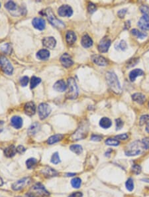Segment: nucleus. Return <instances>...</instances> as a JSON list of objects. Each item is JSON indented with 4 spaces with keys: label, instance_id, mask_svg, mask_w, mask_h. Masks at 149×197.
Listing matches in <instances>:
<instances>
[{
    "label": "nucleus",
    "instance_id": "57",
    "mask_svg": "<svg viewBox=\"0 0 149 197\" xmlns=\"http://www.w3.org/2000/svg\"><path fill=\"white\" fill-rule=\"evenodd\" d=\"M146 132H147L148 133H149V123H148L147 126H146Z\"/></svg>",
    "mask_w": 149,
    "mask_h": 197
},
{
    "label": "nucleus",
    "instance_id": "34",
    "mask_svg": "<svg viewBox=\"0 0 149 197\" xmlns=\"http://www.w3.org/2000/svg\"><path fill=\"white\" fill-rule=\"evenodd\" d=\"M1 50L4 53L10 54L12 52V47L9 43H6L1 47Z\"/></svg>",
    "mask_w": 149,
    "mask_h": 197
},
{
    "label": "nucleus",
    "instance_id": "20",
    "mask_svg": "<svg viewBox=\"0 0 149 197\" xmlns=\"http://www.w3.org/2000/svg\"><path fill=\"white\" fill-rule=\"evenodd\" d=\"M66 40L68 44L73 45L76 41V35L72 31H68L66 35Z\"/></svg>",
    "mask_w": 149,
    "mask_h": 197
},
{
    "label": "nucleus",
    "instance_id": "36",
    "mask_svg": "<svg viewBox=\"0 0 149 197\" xmlns=\"http://www.w3.org/2000/svg\"><path fill=\"white\" fill-rule=\"evenodd\" d=\"M41 82V79L40 78H38L36 77H33L31 78V80H30V88L33 89L35 87H37Z\"/></svg>",
    "mask_w": 149,
    "mask_h": 197
},
{
    "label": "nucleus",
    "instance_id": "27",
    "mask_svg": "<svg viewBox=\"0 0 149 197\" xmlns=\"http://www.w3.org/2000/svg\"><path fill=\"white\" fill-rule=\"evenodd\" d=\"M63 135L62 134H56V135H54V136L50 137L48 141H47V143H48L49 145H53L57 142L60 141V140H62L63 138Z\"/></svg>",
    "mask_w": 149,
    "mask_h": 197
},
{
    "label": "nucleus",
    "instance_id": "23",
    "mask_svg": "<svg viewBox=\"0 0 149 197\" xmlns=\"http://www.w3.org/2000/svg\"><path fill=\"white\" fill-rule=\"evenodd\" d=\"M50 56V53L48 50L42 49L38 52L37 57L40 60H47Z\"/></svg>",
    "mask_w": 149,
    "mask_h": 197
},
{
    "label": "nucleus",
    "instance_id": "54",
    "mask_svg": "<svg viewBox=\"0 0 149 197\" xmlns=\"http://www.w3.org/2000/svg\"><path fill=\"white\" fill-rule=\"evenodd\" d=\"M141 181H143V182H148V183H149V178H145V179H142Z\"/></svg>",
    "mask_w": 149,
    "mask_h": 197
},
{
    "label": "nucleus",
    "instance_id": "50",
    "mask_svg": "<svg viewBox=\"0 0 149 197\" xmlns=\"http://www.w3.org/2000/svg\"><path fill=\"white\" fill-rule=\"evenodd\" d=\"M126 13H127V9H121V10L118 11L117 15L120 18H123L125 15V14H126Z\"/></svg>",
    "mask_w": 149,
    "mask_h": 197
},
{
    "label": "nucleus",
    "instance_id": "31",
    "mask_svg": "<svg viewBox=\"0 0 149 197\" xmlns=\"http://www.w3.org/2000/svg\"><path fill=\"white\" fill-rule=\"evenodd\" d=\"M131 33H132V35H134V36H135L137 38H139V39H144V38H145L146 36H147V34H146V33L141 32L140 31L137 30L136 29H132L131 31Z\"/></svg>",
    "mask_w": 149,
    "mask_h": 197
},
{
    "label": "nucleus",
    "instance_id": "53",
    "mask_svg": "<svg viewBox=\"0 0 149 197\" xmlns=\"http://www.w3.org/2000/svg\"><path fill=\"white\" fill-rule=\"evenodd\" d=\"M25 150H26L25 148L22 145H19V146H18L17 148V153H24Z\"/></svg>",
    "mask_w": 149,
    "mask_h": 197
},
{
    "label": "nucleus",
    "instance_id": "6",
    "mask_svg": "<svg viewBox=\"0 0 149 197\" xmlns=\"http://www.w3.org/2000/svg\"><path fill=\"white\" fill-rule=\"evenodd\" d=\"M88 132V125L87 123H84L76 131L72 136V139L73 141L83 139L87 136Z\"/></svg>",
    "mask_w": 149,
    "mask_h": 197
},
{
    "label": "nucleus",
    "instance_id": "13",
    "mask_svg": "<svg viewBox=\"0 0 149 197\" xmlns=\"http://www.w3.org/2000/svg\"><path fill=\"white\" fill-rule=\"evenodd\" d=\"M32 24L35 29H37L38 30H41V31L44 29V28H45V26H46L45 21H44L43 19L40 18V17L35 18L33 20Z\"/></svg>",
    "mask_w": 149,
    "mask_h": 197
},
{
    "label": "nucleus",
    "instance_id": "16",
    "mask_svg": "<svg viewBox=\"0 0 149 197\" xmlns=\"http://www.w3.org/2000/svg\"><path fill=\"white\" fill-rule=\"evenodd\" d=\"M42 44H43V45L46 47V48L53 49L56 46V41L55 39L53 37H45L43 40H42Z\"/></svg>",
    "mask_w": 149,
    "mask_h": 197
},
{
    "label": "nucleus",
    "instance_id": "28",
    "mask_svg": "<svg viewBox=\"0 0 149 197\" xmlns=\"http://www.w3.org/2000/svg\"><path fill=\"white\" fill-rule=\"evenodd\" d=\"M42 173L47 177H55L57 175V172L51 167H46L42 170Z\"/></svg>",
    "mask_w": 149,
    "mask_h": 197
},
{
    "label": "nucleus",
    "instance_id": "11",
    "mask_svg": "<svg viewBox=\"0 0 149 197\" xmlns=\"http://www.w3.org/2000/svg\"><path fill=\"white\" fill-rule=\"evenodd\" d=\"M30 182L29 178H23V179L19 180L12 184V189L15 191H19L23 188H24L25 185L28 184Z\"/></svg>",
    "mask_w": 149,
    "mask_h": 197
},
{
    "label": "nucleus",
    "instance_id": "35",
    "mask_svg": "<svg viewBox=\"0 0 149 197\" xmlns=\"http://www.w3.org/2000/svg\"><path fill=\"white\" fill-rule=\"evenodd\" d=\"M71 184H72L73 188L79 189L82 184V180L78 177L74 178V179L71 181Z\"/></svg>",
    "mask_w": 149,
    "mask_h": 197
},
{
    "label": "nucleus",
    "instance_id": "48",
    "mask_svg": "<svg viewBox=\"0 0 149 197\" xmlns=\"http://www.w3.org/2000/svg\"><path fill=\"white\" fill-rule=\"evenodd\" d=\"M115 138L117 140H127L129 138V136L127 134H123L121 135H118V136H115Z\"/></svg>",
    "mask_w": 149,
    "mask_h": 197
},
{
    "label": "nucleus",
    "instance_id": "1",
    "mask_svg": "<svg viewBox=\"0 0 149 197\" xmlns=\"http://www.w3.org/2000/svg\"><path fill=\"white\" fill-rule=\"evenodd\" d=\"M106 80L109 87L115 94L121 93V87L118 78L115 73L109 72L106 74Z\"/></svg>",
    "mask_w": 149,
    "mask_h": 197
},
{
    "label": "nucleus",
    "instance_id": "47",
    "mask_svg": "<svg viewBox=\"0 0 149 197\" xmlns=\"http://www.w3.org/2000/svg\"><path fill=\"white\" fill-rule=\"evenodd\" d=\"M139 62V58H132L130 60L128 63H127V67L130 68L136 65V64Z\"/></svg>",
    "mask_w": 149,
    "mask_h": 197
},
{
    "label": "nucleus",
    "instance_id": "41",
    "mask_svg": "<svg viewBox=\"0 0 149 197\" xmlns=\"http://www.w3.org/2000/svg\"><path fill=\"white\" fill-rule=\"evenodd\" d=\"M132 171L135 175L140 174L141 172V167L139 165H133L132 166Z\"/></svg>",
    "mask_w": 149,
    "mask_h": 197
},
{
    "label": "nucleus",
    "instance_id": "43",
    "mask_svg": "<svg viewBox=\"0 0 149 197\" xmlns=\"http://www.w3.org/2000/svg\"><path fill=\"white\" fill-rule=\"evenodd\" d=\"M149 120V116L148 115H144L142 116L140 118V120H139V123H140L141 125H143L146 123V122H148V121Z\"/></svg>",
    "mask_w": 149,
    "mask_h": 197
},
{
    "label": "nucleus",
    "instance_id": "9",
    "mask_svg": "<svg viewBox=\"0 0 149 197\" xmlns=\"http://www.w3.org/2000/svg\"><path fill=\"white\" fill-rule=\"evenodd\" d=\"M111 40L107 37H104L99 42L98 45V50L100 53H106L108 51L109 48L111 46Z\"/></svg>",
    "mask_w": 149,
    "mask_h": 197
},
{
    "label": "nucleus",
    "instance_id": "22",
    "mask_svg": "<svg viewBox=\"0 0 149 197\" xmlns=\"http://www.w3.org/2000/svg\"><path fill=\"white\" fill-rule=\"evenodd\" d=\"M132 99L133 101L136 102L137 103L139 104H143L146 101V98L145 95L141 93H135L132 96Z\"/></svg>",
    "mask_w": 149,
    "mask_h": 197
},
{
    "label": "nucleus",
    "instance_id": "44",
    "mask_svg": "<svg viewBox=\"0 0 149 197\" xmlns=\"http://www.w3.org/2000/svg\"><path fill=\"white\" fill-rule=\"evenodd\" d=\"M115 122H116V130H120L123 127V122L120 118L116 119Z\"/></svg>",
    "mask_w": 149,
    "mask_h": 197
},
{
    "label": "nucleus",
    "instance_id": "45",
    "mask_svg": "<svg viewBox=\"0 0 149 197\" xmlns=\"http://www.w3.org/2000/svg\"><path fill=\"white\" fill-rule=\"evenodd\" d=\"M142 143L144 147V149H149V137H145L142 140Z\"/></svg>",
    "mask_w": 149,
    "mask_h": 197
},
{
    "label": "nucleus",
    "instance_id": "17",
    "mask_svg": "<svg viewBox=\"0 0 149 197\" xmlns=\"http://www.w3.org/2000/svg\"><path fill=\"white\" fill-rule=\"evenodd\" d=\"M11 124L15 129H20L23 126V120L19 116H13L11 119Z\"/></svg>",
    "mask_w": 149,
    "mask_h": 197
},
{
    "label": "nucleus",
    "instance_id": "42",
    "mask_svg": "<svg viewBox=\"0 0 149 197\" xmlns=\"http://www.w3.org/2000/svg\"><path fill=\"white\" fill-rule=\"evenodd\" d=\"M96 9L97 7L95 4L93 3H89L88 4V6H87V11H88L89 13H93L96 11Z\"/></svg>",
    "mask_w": 149,
    "mask_h": 197
},
{
    "label": "nucleus",
    "instance_id": "33",
    "mask_svg": "<svg viewBox=\"0 0 149 197\" xmlns=\"http://www.w3.org/2000/svg\"><path fill=\"white\" fill-rule=\"evenodd\" d=\"M125 187H126L127 191H129V192H132L133 191L134 188V184L133 179L132 178H129L127 179V181L125 182Z\"/></svg>",
    "mask_w": 149,
    "mask_h": 197
},
{
    "label": "nucleus",
    "instance_id": "26",
    "mask_svg": "<svg viewBox=\"0 0 149 197\" xmlns=\"http://www.w3.org/2000/svg\"><path fill=\"white\" fill-rule=\"evenodd\" d=\"M17 153V148L14 145L9 146L8 148H6L4 151L5 155L8 157H12L15 155Z\"/></svg>",
    "mask_w": 149,
    "mask_h": 197
},
{
    "label": "nucleus",
    "instance_id": "3",
    "mask_svg": "<svg viewBox=\"0 0 149 197\" xmlns=\"http://www.w3.org/2000/svg\"><path fill=\"white\" fill-rule=\"evenodd\" d=\"M144 149L142 142L135 141L130 143L125 151V153L127 156H135L141 153L142 150Z\"/></svg>",
    "mask_w": 149,
    "mask_h": 197
},
{
    "label": "nucleus",
    "instance_id": "2",
    "mask_svg": "<svg viewBox=\"0 0 149 197\" xmlns=\"http://www.w3.org/2000/svg\"><path fill=\"white\" fill-rule=\"evenodd\" d=\"M28 197H49L50 193L41 183H37L27 193Z\"/></svg>",
    "mask_w": 149,
    "mask_h": 197
},
{
    "label": "nucleus",
    "instance_id": "32",
    "mask_svg": "<svg viewBox=\"0 0 149 197\" xmlns=\"http://www.w3.org/2000/svg\"><path fill=\"white\" fill-rule=\"evenodd\" d=\"M70 150L77 155H80L83 151V148L80 145H73L70 146Z\"/></svg>",
    "mask_w": 149,
    "mask_h": 197
},
{
    "label": "nucleus",
    "instance_id": "40",
    "mask_svg": "<svg viewBox=\"0 0 149 197\" xmlns=\"http://www.w3.org/2000/svg\"><path fill=\"white\" fill-rule=\"evenodd\" d=\"M51 161L52 163H53L54 165H57L60 162V157H59L58 152H56V153H54L53 154V156H52Z\"/></svg>",
    "mask_w": 149,
    "mask_h": 197
},
{
    "label": "nucleus",
    "instance_id": "49",
    "mask_svg": "<svg viewBox=\"0 0 149 197\" xmlns=\"http://www.w3.org/2000/svg\"><path fill=\"white\" fill-rule=\"evenodd\" d=\"M102 139V136L99 135H92L91 137V140L94 141H100Z\"/></svg>",
    "mask_w": 149,
    "mask_h": 197
},
{
    "label": "nucleus",
    "instance_id": "52",
    "mask_svg": "<svg viewBox=\"0 0 149 197\" xmlns=\"http://www.w3.org/2000/svg\"><path fill=\"white\" fill-rule=\"evenodd\" d=\"M83 196V194L81 193V192H75V193H73L70 194V195L68 197H82Z\"/></svg>",
    "mask_w": 149,
    "mask_h": 197
},
{
    "label": "nucleus",
    "instance_id": "10",
    "mask_svg": "<svg viewBox=\"0 0 149 197\" xmlns=\"http://www.w3.org/2000/svg\"><path fill=\"white\" fill-rule=\"evenodd\" d=\"M58 15L61 17H71L73 14V10L70 6L63 5L58 9Z\"/></svg>",
    "mask_w": 149,
    "mask_h": 197
},
{
    "label": "nucleus",
    "instance_id": "58",
    "mask_svg": "<svg viewBox=\"0 0 149 197\" xmlns=\"http://www.w3.org/2000/svg\"><path fill=\"white\" fill-rule=\"evenodd\" d=\"M2 131V129H0V132H1Z\"/></svg>",
    "mask_w": 149,
    "mask_h": 197
},
{
    "label": "nucleus",
    "instance_id": "39",
    "mask_svg": "<svg viewBox=\"0 0 149 197\" xmlns=\"http://www.w3.org/2000/svg\"><path fill=\"white\" fill-rule=\"evenodd\" d=\"M37 163V160L35 158H30L26 161V165L28 168H31Z\"/></svg>",
    "mask_w": 149,
    "mask_h": 197
},
{
    "label": "nucleus",
    "instance_id": "37",
    "mask_svg": "<svg viewBox=\"0 0 149 197\" xmlns=\"http://www.w3.org/2000/svg\"><path fill=\"white\" fill-rule=\"evenodd\" d=\"M105 144L110 146H118L120 144L119 140L113 138H108L105 141Z\"/></svg>",
    "mask_w": 149,
    "mask_h": 197
},
{
    "label": "nucleus",
    "instance_id": "19",
    "mask_svg": "<svg viewBox=\"0 0 149 197\" xmlns=\"http://www.w3.org/2000/svg\"><path fill=\"white\" fill-rule=\"evenodd\" d=\"M82 45L84 47V48H89L93 45V41L91 39V37L88 36L87 35H85L82 38L81 41Z\"/></svg>",
    "mask_w": 149,
    "mask_h": 197
},
{
    "label": "nucleus",
    "instance_id": "46",
    "mask_svg": "<svg viewBox=\"0 0 149 197\" xmlns=\"http://www.w3.org/2000/svg\"><path fill=\"white\" fill-rule=\"evenodd\" d=\"M20 83L22 86H26L29 83V78L27 77H23L20 79Z\"/></svg>",
    "mask_w": 149,
    "mask_h": 197
},
{
    "label": "nucleus",
    "instance_id": "30",
    "mask_svg": "<svg viewBox=\"0 0 149 197\" xmlns=\"http://www.w3.org/2000/svg\"><path fill=\"white\" fill-rule=\"evenodd\" d=\"M141 13L143 14V16L142 17L145 19V20H146L149 22V8L147 6H143L141 7Z\"/></svg>",
    "mask_w": 149,
    "mask_h": 197
},
{
    "label": "nucleus",
    "instance_id": "7",
    "mask_svg": "<svg viewBox=\"0 0 149 197\" xmlns=\"http://www.w3.org/2000/svg\"><path fill=\"white\" fill-rule=\"evenodd\" d=\"M0 67L6 74L8 75L12 74L13 72V66L5 56H0Z\"/></svg>",
    "mask_w": 149,
    "mask_h": 197
},
{
    "label": "nucleus",
    "instance_id": "21",
    "mask_svg": "<svg viewBox=\"0 0 149 197\" xmlns=\"http://www.w3.org/2000/svg\"><path fill=\"white\" fill-rule=\"evenodd\" d=\"M144 74V72L141 69H134L129 73V78L131 82H134L138 77H141Z\"/></svg>",
    "mask_w": 149,
    "mask_h": 197
},
{
    "label": "nucleus",
    "instance_id": "18",
    "mask_svg": "<svg viewBox=\"0 0 149 197\" xmlns=\"http://www.w3.org/2000/svg\"><path fill=\"white\" fill-rule=\"evenodd\" d=\"M53 88L56 91L62 92L66 90V88H67V86H66V83L64 80H58V81H57L55 84H54Z\"/></svg>",
    "mask_w": 149,
    "mask_h": 197
},
{
    "label": "nucleus",
    "instance_id": "51",
    "mask_svg": "<svg viewBox=\"0 0 149 197\" xmlns=\"http://www.w3.org/2000/svg\"><path fill=\"white\" fill-rule=\"evenodd\" d=\"M119 48L122 50V51H125L127 48V45L126 42L125 41H121L119 43Z\"/></svg>",
    "mask_w": 149,
    "mask_h": 197
},
{
    "label": "nucleus",
    "instance_id": "29",
    "mask_svg": "<svg viewBox=\"0 0 149 197\" xmlns=\"http://www.w3.org/2000/svg\"><path fill=\"white\" fill-rule=\"evenodd\" d=\"M138 26L143 30H145V31L149 30V22L146 20H145V19L143 17H141L140 19V20L139 21Z\"/></svg>",
    "mask_w": 149,
    "mask_h": 197
},
{
    "label": "nucleus",
    "instance_id": "12",
    "mask_svg": "<svg viewBox=\"0 0 149 197\" xmlns=\"http://www.w3.org/2000/svg\"><path fill=\"white\" fill-rule=\"evenodd\" d=\"M60 63L62 65V66H64L66 68L70 67V66H72L73 64H74V62H73L71 56L67 53L64 54L63 55H62V56H61Z\"/></svg>",
    "mask_w": 149,
    "mask_h": 197
},
{
    "label": "nucleus",
    "instance_id": "59",
    "mask_svg": "<svg viewBox=\"0 0 149 197\" xmlns=\"http://www.w3.org/2000/svg\"><path fill=\"white\" fill-rule=\"evenodd\" d=\"M0 7H1V3H0Z\"/></svg>",
    "mask_w": 149,
    "mask_h": 197
},
{
    "label": "nucleus",
    "instance_id": "25",
    "mask_svg": "<svg viewBox=\"0 0 149 197\" xmlns=\"http://www.w3.org/2000/svg\"><path fill=\"white\" fill-rule=\"evenodd\" d=\"M41 126L38 123H34L30 125L29 129H28V134L29 136H33V135L36 134L39 131Z\"/></svg>",
    "mask_w": 149,
    "mask_h": 197
},
{
    "label": "nucleus",
    "instance_id": "24",
    "mask_svg": "<svg viewBox=\"0 0 149 197\" xmlns=\"http://www.w3.org/2000/svg\"><path fill=\"white\" fill-rule=\"evenodd\" d=\"M99 125L103 129H108L112 125V122L110 119H109L108 118L104 117L101 118L100 122H99Z\"/></svg>",
    "mask_w": 149,
    "mask_h": 197
},
{
    "label": "nucleus",
    "instance_id": "15",
    "mask_svg": "<svg viewBox=\"0 0 149 197\" xmlns=\"http://www.w3.org/2000/svg\"><path fill=\"white\" fill-rule=\"evenodd\" d=\"M25 112L29 116H33L36 112V106L33 102H29L25 105Z\"/></svg>",
    "mask_w": 149,
    "mask_h": 197
},
{
    "label": "nucleus",
    "instance_id": "38",
    "mask_svg": "<svg viewBox=\"0 0 149 197\" xmlns=\"http://www.w3.org/2000/svg\"><path fill=\"white\" fill-rule=\"evenodd\" d=\"M5 6H6V8L8 9L9 11H14L17 9L16 3L12 1H9L8 2H7L6 5H5Z\"/></svg>",
    "mask_w": 149,
    "mask_h": 197
},
{
    "label": "nucleus",
    "instance_id": "60",
    "mask_svg": "<svg viewBox=\"0 0 149 197\" xmlns=\"http://www.w3.org/2000/svg\"><path fill=\"white\" fill-rule=\"evenodd\" d=\"M148 106H149V103H148Z\"/></svg>",
    "mask_w": 149,
    "mask_h": 197
},
{
    "label": "nucleus",
    "instance_id": "5",
    "mask_svg": "<svg viewBox=\"0 0 149 197\" xmlns=\"http://www.w3.org/2000/svg\"><path fill=\"white\" fill-rule=\"evenodd\" d=\"M46 13V15L47 16V18H48V20L49 21V22L51 23V24L55 27L56 28H58V29H63L64 27H65V25L62 22V21L58 19L56 17L55 15L53 14V11L51 8H48L46 9L45 11Z\"/></svg>",
    "mask_w": 149,
    "mask_h": 197
},
{
    "label": "nucleus",
    "instance_id": "55",
    "mask_svg": "<svg viewBox=\"0 0 149 197\" xmlns=\"http://www.w3.org/2000/svg\"><path fill=\"white\" fill-rule=\"evenodd\" d=\"M76 175V173H68L67 175V177H73V176H75V175Z\"/></svg>",
    "mask_w": 149,
    "mask_h": 197
},
{
    "label": "nucleus",
    "instance_id": "56",
    "mask_svg": "<svg viewBox=\"0 0 149 197\" xmlns=\"http://www.w3.org/2000/svg\"><path fill=\"white\" fill-rule=\"evenodd\" d=\"M3 184V179H1V177H0V187L2 186V185Z\"/></svg>",
    "mask_w": 149,
    "mask_h": 197
},
{
    "label": "nucleus",
    "instance_id": "8",
    "mask_svg": "<svg viewBox=\"0 0 149 197\" xmlns=\"http://www.w3.org/2000/svg\"><path fill=\"white\" fill-rule=\"evenodd\" d=\"M38 112L41 120H44L49 116L51 112V108L49 105L45 103H42L39 106Z\"/></svg>",
    "mask_w": 149,
    "mask_h": 197
},
{
    "label": "nucleus",
    "instance_id": "14",
    "mask_svg": "<svg viewBox=\"0 0 149 197\" xmlns=\"http://www.w3.org/2000/svg\"><path fill=\"white\" fill-rule=\"evenodd\" d=\"M91 58L92 61H93L94 63L96 64V65L98 66H107L108 65L107 61L106 60V59L102 56L95 54V55L92 56Z\"/></svg>",
    "mask_w": 149,
    "mask_h": 197
},
{
    "label": "nucleus",
    "instance_id": "4",
    "mask_svg": "<svg viewBox=\"0 0 149 197\" xmlns=\"http://www.w3.org/2000/svg\"><path fill=\"white\" fill-rule=\"evenodd\" d=\"M78 96V88L75 80L73 78H70L68 80V92L66 93V98L70 100L76 99Z\"/></svg>",
    "mask_w": 149,
    "mask_h": 197
}]
</instances>
